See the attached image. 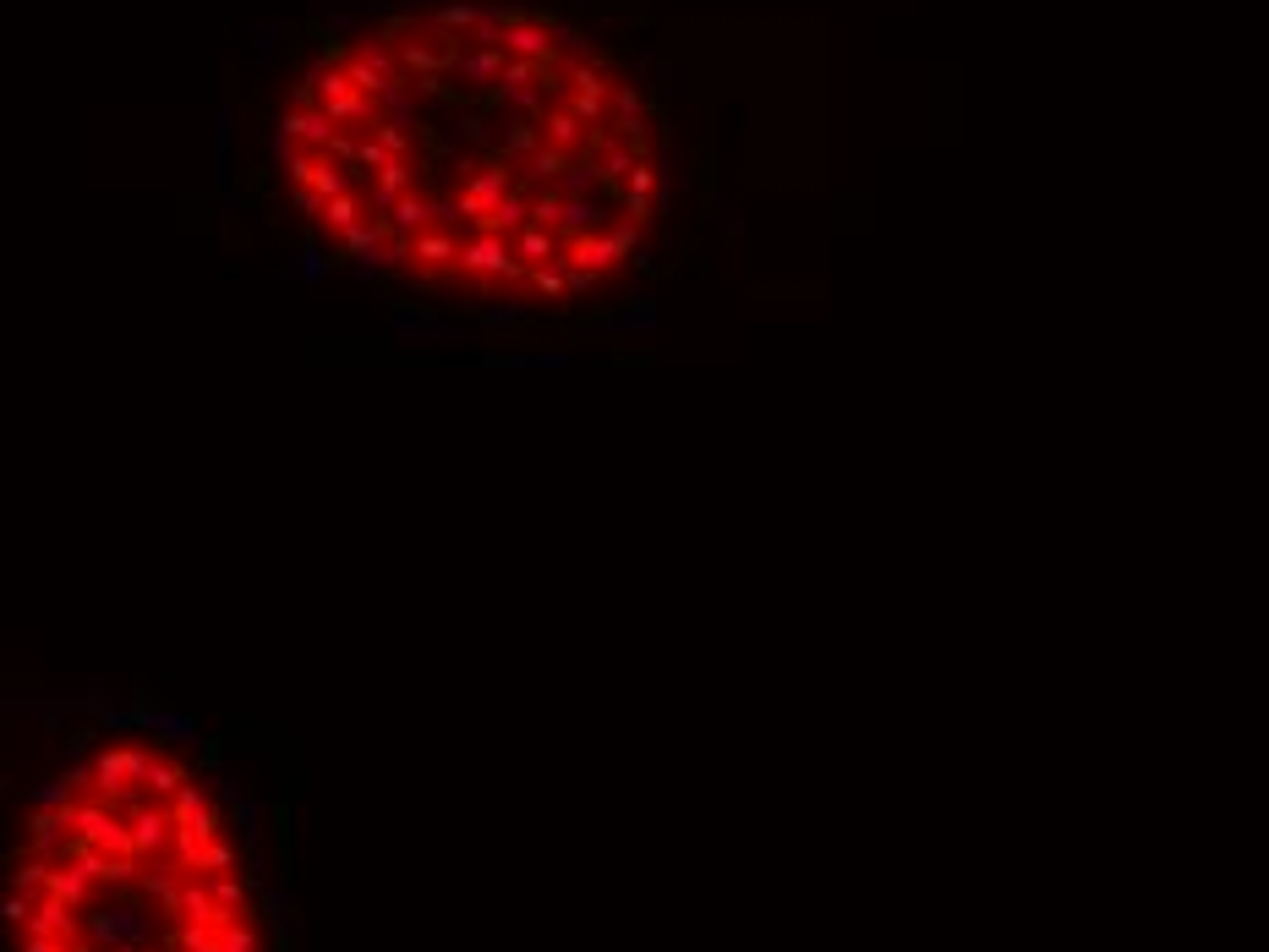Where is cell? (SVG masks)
<instances>
[{"mask_svg": "<svg viewBox=\"0 0 1269 952\" xmlns=\"http://www.w3.org/2000/svg\"><path fill=\"white\" fill-rule=\"evenodd\" d=\"M0 952H274L230 794L159 728H83L0 838Z\"/></svg>", "mask_w": 1269, "mask_h": 952, "instance_id": "6da1fadb", "label": "cell"}]
</instances>
